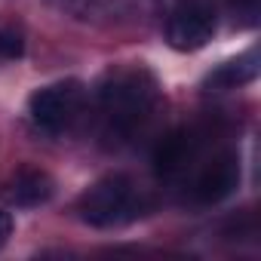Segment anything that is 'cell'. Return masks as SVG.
<instances>
[{
  "mask_svg": "<svg viewBox=\"0 0 261 261\" xmlns=\"http://www.w3.org/2000/svg\"><path fill=\"white\" fill-rule=\"evenodd\" d=\"M255 77H258V56L255 53H246L240 59L224 62L215 74H209L206 86H215V89H240V86L252 83Z\"/></svg>",
  "mask_w": 261,
  "mask_h": 261,
  "instance_id": "obj_9",
  "label": "cell"
},
{
  "mask_svg": "<svg viewBox=\"0 0 261 261\" xmlns=\"http://www.w3.org/2000/svg\"><path fill=\"white\" fill-rule=\"evenodd\" d=\"M200 154V136L194 129H175L154 148V169L160 178H178Z\"/></svg>",
  "mask_w": 261,
  "mask_h": 261,
  "instance_id": "obj_6",
  "label": "cell"
},
{
  "mask_svg": "<svg viewBox=\"0 0 261 261\" xmlns=\"http://www.w3.org/2000/svg\"><path fill=\"white\" fill-rule=\"evenodd\" d=\"M56 185L49 178V172L37 169V166H22L19 172H13V178L4 188V197L13 206H40L53 197Z\"/></svg>",
  "mask_w": 261,
  "mask_h": 261,
  "instance_id": "obj_8",
  "label": "cell"
},
{
  "mask_svg": "<svg viewBox=\"0 0 261 261\" xmlns=\"http://www.w3.org/2000/svg\"><path fill=\"white\" fill-rule=\"evenodd\" d=\"M49 4L62 16L80 25H95V28H111L129 16L126 0H49Z\"/></svg>",
  "mask_w": 261,
  "mask_h": 261,
  "instance_id": "obj_7",
  "label": "cell"
},
{
  "mask_svg": "<svg viewBox=\"0 0 261 261\" xmlns=\"http://www.w3.org/2000/svg\"><path fill=\"white\" fill-rule=\"evenodd\" d=\"M10 233H13V218H10V212H0V249L7 246Z\"/></svg>",
  "mask_w": 261,
  "mask_h": 261,
  "instance_id": "obj_11",
  "label": "cell"
},
{
  "mask_svg": "<svg viewBox=\"0 0 261 261\" xmlns=\"http://www.w3.org/2000/svg\"><path fill=\"white\" fill-rule=\"evenodd\" d=\"M215 28H218V16H215L212 0H175L166 34L175 49L194 53L212 40Z\"/></svg>",
  "mask_w": 261,
  "mask_h": 261,
  "instance_id": "obj_4",
  "label": "cell"
},
{
  "mask_svg": "<svg viewBox=\"0 0 261 261\" xmlns=\"http://www.w3.org/2000/svg\"><path fill=\"white\" fill-rule=\"evenodd\" d=\"M83 101H86V92L77 80H59L31 92L28 114L37 129H43L49 136H62L80 120Z\"/></svg>",
  "mask_w": 261,
  "mask_h": 261,
  "instance_id": "obj_3",
  "label": "cell"
},
{
  "mask_svg": "<svg viewBox=\"0 0 261 261\" xmlns=\"http://www.w3.org/2000/svg\"><path fill=\"white\" fill-rule=\"evenodd\" d=\"M98 105L111 136H133L151 123L160 108L157 77L142 65L111 68L98 86Z\"/></svg>",
  "mask_w": 261,
  "mask_h": 261,
  "instance_id": "obj_1",
  "label": "cell"
},
{
  "mask_svg": "<svg viewBox=\"0 0 261 261\" xmlns=\"http://www.w3.org/2000/svg\"><path fill=\"white\" fill-rule=\"evenodd\" d=\"M240 185V160L237 154H215L212 160H206L191 185V197L203 206L221 203L224 197H230Z\"/></svg>",
  "mask_w": 261,
  "mask_h": 261,
  "instance_id": "obj_5",
  "label": "cell"
},
{
  "mask_svg": "<svg viewBox=\"0 0 261 261\" xmlns=\"http://www.w3.org/2000/svg\"><path fill=\"white\" fill-rule=\"evenodd\" d=\"M25 53V37L19 28L0 25V59H22Z\"/></svg>",
  "mask_w": 261,
  "mask_h": 261,
  "instance_id": "obj_10",
  "label": "cell"
},
{
  "mask_svg": "<svg viewBox=\"0 0 261 261\" xmlns=\"http://www.w3.org/2000/svg\"><path fill=\"white\" fill-rule=\"evenodd\" d=\"M145 209V200L133 178L126 175H105L92 188L83 191L77 200V212L86 224L92 227H120L136 221Z\"/></svg>",
  "mask_w": 261,
  "mask_h": 261,
  "instance_id": "obj_2",
  "label": "cell"
}]
</instances>
